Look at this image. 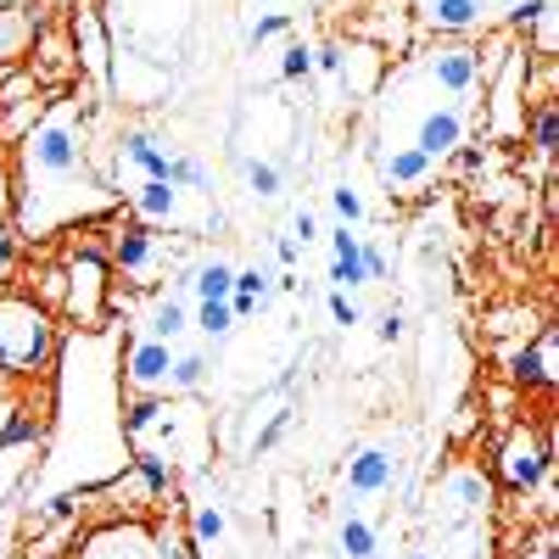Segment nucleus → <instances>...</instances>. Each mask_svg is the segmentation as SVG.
Wrapping results in <instances>:
<instances>
[{
    "mask_svg": "<svg viewBox=\"0 0 559 559\" xmlns=\"http://www.w3.org/2000/svg\"><path fill=\"white\" fill-rule=\"evenodd\" d=\"M487 112V62L471 39H426L381 68L364 102V174L386 202H419L464 157Z\"/></svg>",
    "mask_w": 559,
    "mask_h": 559,
    "instance_id": "f257e3e1",
    "label": "nucleus"
},
{
    "mask_svg": "<svg viewBox=\"0 0 559 559\" xmlns=\"http://www.w3.org/2000/svg\"><path fill=\"white\" fill-rule=\"evenodd\" d=\"M123 324H73L51 358V419L39 431V464L28 481V515L79 492L112 487L134 471L123 408Z\"/></svg>",
    "mask_w": 559,
    "mask_h": 559,
    "instance_id": "f03ea898",
    "label": "nucleus"
},
{
    "mask_svg": "<svg viewBox=\"0 0 559 559\" xmlns=\"http://www.w3.org/2000/svg\"><path fill=\"white\" fill-rule=\"evenodd\" d=\"M96 163L112 185L118 207H129L140 229H157V236L185 241V247L224 236L229 224L224 168L179 123L118 118L107 134H96Z\"/></svg>",
    "mask_w": 559,
    "mask_h": 559,
    "instance_id": "7ed1b4c3",
    "label": "nucleus"
},
{
    "mask_svg": "<svg viewBox=\"0 0 559 559\" xmlns=\"http://www.w3.org/2000/svg\"><path fill=\"white\" fill-rule=\"evenodd\" d=\"M118 213V197L96 163V112L79 90L51 96L17 134L12 157V218L28 247L57 241L73 224Z\"/></svg>",
    "mask_w": 559,
    "mask_h": 559,
    "instance_id": "20e7f679",
    "label": "nucleus"
},
{
    "mask_svg": "<svg viewBox=\"0 0 559 559\" xmlns=\"http://www.w3.org/2000/svg\"><path fill=\"white\" fill-rule=\"evenodd\" d=\"M207 28V0H102L112 96L134 112H163L185 96Z\"/></svg>",
    "mask_w": 559,
    "mask_h": 559,
    "instance_id": "39448f33",
    "label": "nucleus"
},
{
    "mask_svg": "<svg viewBox=\"0 0 559 559\" xmlns=\"http://www.w3.org/2000/svg\"><path fill=\"white\" fill-rule=\"evenodd\" d=\"M408 487H414V431L408 426H376L347 448L331 503L358 509V515H376V521L392 526Z\"/></svg>",
    "mask_w": 559,
    "mask_h": 559,
    "instance_id": "423d86ee",
    "label": "nucleus"
},
{
    "mask_svg": "<svg viewBox=\"0 0 559 559\" xmlns=\"http://www.w3.org/2000/svg\"><path fill=\"white\" fill-rule=\"evenodd\" d=\"M129 448L134 459L152 464H185L202 471V459L213 448V419L197 397H146L140 408H129Z\"/></svg>",
    "mask_w": 559,
    "mask_h": 559,
    "instance_id": "0eeeda50",
    "label": "nucleus"
},
{
    "mask_svg": "<svg viewBox=\"0 0 559 559\" xmlns=\"http://www.w3.org/2000/svg\"><path fill=\"white\" fill-rule=\"evenodd\" d=\"M408 17L426 28V39H487L526 17L543 23V51L554 45V0H403Z\"/></svg>",
    "mask_w": 559,
    "mask_h": 559,
    "instance_id": "6e6552de",
    "label": "nucleus"
},
{
    "mask_svg": "<svg viewBox=\"0 0 559 559\" xmlns=\"http://www.w3.org/2000/svg\"><path fill=\"white\" fill-rule=\"evenodd\" d=\"M179 526L191 537V559H274L269 548H258L252 515L241 503H229V492L213 481L191 487V509H185Z\"/></svg>",
    "mask_w": 559,
    "mask_h": 559,
    "instance_id": "1a4fd4ad",
    "label": "nucleus"
},
{
    "mask_svg": "<svg viewBox=\"0 0 559 559\" xmlns=\"http://www.w3.org/2000/svg\"><path fill=\"white\" fill-rule=\"evenodd\" d=\"M73 559H191V537H185L179 521L163 515H123V521L90 526Z\"/></svg>",
    "mask_w": 559,
    "mask_h": 559,
    "instance_id": "9d476101",
    "label": "nucleus"
},
{
    "mask_svg": "<svg viewBox=\"0 0 559 559\" xmlns=\"http://www.w3.org/2000/svg\"><path fill=\"white\" fill-rule=\"evenodd\" d=\"M319 0H224V17L241 39V57L274 62L292 39H302V17Z\"/></svg>",
    "mask_w": 559,
    "mask_h": 559,
    "instance_id": "9b49d317",
    "label": "nucleus"
},
{
    "mask_svg": "<svg viewBox=\"0 0 559 559\" xmlns=\"http://www.w3.org/2000/svg\"><path fill=\"white\" fill-rule=\"evenodd\" d=\"M57 358V324L34 297L7 292L0 297V369L7 376H34Z\"/></svg>",
    "mask_w": 559,
    "mask_h": 559,
    "instance_id": "f8f14e48",
    "label": "nucleus"
},
{
    "mask_svg": "<svg viewBox=\"0 0 559 559\" xmlns=\"http://www.w3.org/2000/svg\"><path fill=\"white\" fill-rule=\"evenodd\" d=\"M34 464H39V431H12L0 442V559H17Z\"/></svg>",
    "mask_w": 559,
    "mask_h": 559,
    "instance_id": "ddd939ff",
    "label": "nucleus"
},
{
    "mask_svg": "<svg viewBox=\"0 0 559 559\" xmlns=\"http://www.w3.org/2000/svg\"><path fill=\"white\" fill-rule=\"evenodd\" d=\"M68 280H73V292H68L73 324H102V319H107V292H112L107 263H102L96 252H79V258L68 263Z\"/></svg>",
    "mask_w": 559,
    "mask_h": 559,
    "instance_id": "4468645a",
    "label": "nucleus"
},
{
    "mask_svg": "<svg viewBox=\"0 0 559 559\" xmlns=\"http://www.w3.org/2000/svg\"><path fill=\"white\" fill-rule=\"evenodd\" d=\"M12 431H17V403H12V397H0V442H7Z\"/></svg>",
    "mask_w": 559,
    "mask_h": 559,
    "instance_id": "2eb2a0df",
    "label": "nucleus"
}]
</instances>
